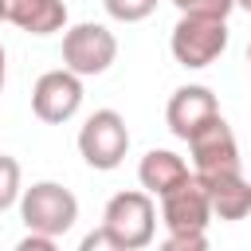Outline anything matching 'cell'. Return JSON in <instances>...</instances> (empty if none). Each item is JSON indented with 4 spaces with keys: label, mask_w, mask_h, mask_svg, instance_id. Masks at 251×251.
Listing matches in <instances>:
<instances>
[{
    "label": "cell",
    "mask_w": 251,
    "mask_h": 251,
    "mask_svg": "<svg viewBox=\"0 0 251 251\" xmlns=\"http://www.w3.org/2000/svg\"><path fill=\"white\" fill-rule=\"evenodd\" d=\"M169 47H173V59L180 67H208L216 63L224 51H227V20L224 16H188L180 12L173 35H169Z\"/></svg>",
    "instance_id": "1"
},
{
    "label": "cell",
    "mask_w": 251,
    "mask_h": 251,
    "mask_svg": "<svg viewBox=\"0 0 251 251\" xmlns=\"http://www.w3.org/2000/svg\"><path fill=\"white\" fill-rule=\"evenodd\" d=\"M20 220L27 224V231H43V235H67L78 220V200L71 188H63L59 180H39L31 188H24L20 196Z\"/></svg>",
    "instance_id": "2"
},
{
    "label": "cell",
    "mask_w": 251,
    "mask_h": 251,
    "mask_svg": "<svg viewBox=\"0 0 251 251\" xmlns=\"http://www.w3.org/2000/svg\"><path fill=\"white\" fill-rule=\"evenodd\" d=\"M102 224L118 235L122 251H141V247H149L153 235H157L153 192H145V188H129V192L110 196V204H106V212H102Z\"/></svg>",
    "instance_id": "3"
},
{
    "label": "cell",
    "mask_w": 251,
    "mask_h": 251,
    "mask_svg": "<svg viewBox=\"0 0 251 251\" xmlns=\"http://www.w3.org/2000/svg\"><path fill=\"white\" fill-rule=\"evenodd\" d=\"M126 149H129V129H126V118L118 110H94L82 122V129H78V153H82V161L90 169H102V173L118 169L122 157H126Z\"/></svg>",
    "instance_id": "4"
},
{
    "label": "cell",
    "mask_w": 251,
    "mask_h": 251,
    "mask_svg": "<svg viewBox=\"0 0 251 251\" xmlns=\"http://www.w3.org/2000/svg\"><path fill=\"white\" fill-rule=\"evenodd\" d=\"M114 59H118V39H114V31L106 24L86 20V24L67 27V35H63V67H71L75 75L90 78V75L110 71Z\"/></svg>",
    "instance_id": "5"
},
{
    "label": "cell",
    "mask_w": 251,
    "mask_h": 251,
    "mask_svg": "<svg viewBox=\"0 0 251 251\" xmlns=\"http://www.w3.org/2000/svg\"><path fill=\"white\" fill-rule=\"evenodd\" d=\"M188 153H192V173H196V176L239 173V141H235L231 126H227L220 114L208 118V122L188 137Z\"/></svg>",
    "instance_id": "6"
},
{
    "label": "cell",
    "mask_w": 251,
    "mask_h": 251,
    "mask_svg": "<svg viewBox=\"0 0 251 251\" xmlns=\"http://www.w3.org/2000/svg\"><path fill=\"white\" fill-rule=\"evenodd\" d=\"M82 106V75H75L71 67H59V71H47L39 75V82L31 86V110L39 122L47 126H63L78 114Z\"/></svg>",
    "instance_id": "7"
},
{
    "label": "cell",
    "mask_w": 251,
    "mask_h": 251,
    "mask_svg": "<svg viewBox=\"0 0 251 251\" xmlns=\"http://www.w3.org/2000/svg\"><path fill=\"white\" fill-rule=\"evenodd\" d=\"M208 220H212V200L196 173L161 196V224L173 235L176 231H208Z\"/></svg>",
    "instance_id": "8"
},
{
    "label": "cell",
    "mask_w": 251,
    "mask_h": 251,
    "mask_svg": "<svg viewBox=\"0 0 251 251\" xmlns=\"http://www.w3.org/2000/svg\"><path fill=\"white\" fill-rule=\"evenodd\" d=\"M220 114V102H216V94L208 90V86H180V90H173V98H169V106H165V122H169V133L173 137H180V141H188L208 118H216Z\"/></svg>",
    "instance_id": "9"
},
{
    "label": "cell",
    "mask_w": 251,
    "mask_h": 251,
    "mask_svg": "<svg viewBox=\"0 0 251 251\" xmlns=\"http://www.w3.org/2000/svg\"><path fill=\"white\" fill-rule=\"evenodd\" d=\"M0 8H4V20L27 35H55L67 27L63 0H0Z\"/></svg>",
    "instance_id": "10"
},
{
    "label": "cell",
    "mask_w": 251,
    "mask_h": 251,
    "mask_svg": "<svg viewBox=\"0 0 251 251\" xmlns=\"http://www.w3.org/2000/svg\"><path fill=\"white\" fill-rule=\"evenodd\" d=\"M188 176H192V169H188L184 157H176L173 149H149V153L141 157V165H137V180H141V188L153 192L157 200H161L169 188H176L180 180H188Z\"/></svg>",
    "instance_id": "11"
},
{
    "label": "cell",
    "mask_w": 251,
    "mask_h": 251,
    "mask_svg": "<svg viewBox=\"0 0 251 251\" xmlns=\"http://www.w3.org/2000/svg\"><path fill=\"white\" fill-rule=\"evenodd\" d=\"M212 200V216L220 220H243L251 216V184L243 173H220V176H200Z\"/></svg>",
    "instance_id": "12"
},
{
    "label": "cell",
    "mask_w": 251,
    "mask_h": 251,
    "mask_svg": "<svg viewBox=\"0 0 251 251\" xmlns=\"http://www.w3.org/2000/svg\"><path fill=\"white\" fill-rule=\"evenodd\" d=\"M20 196H24V188H20V161L0 153V212L20 204Z\"/></svg>",
    "instance_id": "13"
},
{
    "label": "cell",
    "mask_w": 251,
    "mask_h": 251,
    "mask_svg": "<svg viewBox=\"0 0 251 251\" xmlns=\"http://www.w3.org/2000/svg\"><path fill=\"white\" fill-rule=\"evenodd\" d=\"M102 4H106V12H110L114 20H122V24H137V20L153 16V8H157V0H102Z\"/></svg>",
    "instance_id": "14"
},
{
    "label": "cell",
    "mask_w": 251,
    "mask_h": 251,
    "mask_svg": "<svg viewBox=\"0 0 251 251\" xmlns=\"http://www.w3.org/2000/svg\"><path fill=\"white\" fill-rule=\"evenodd\" d=\"M173 4L180 12H188V16H224V20L235 8V0H173Z\"/></svg>",
    "instance_id": "15"
},
{
    "label": "cell",
    "mask_w": 251,
    "mask_h": 251,
    "mask_svg": "<svg viewBox=\"0 0 251 251\" xmlns=\"http://www.w3.org/2000/svg\"><path fill=\"white\" fill-rule=\"evenodd\" d=\"M208 247V231H169L165 235V251H204Z\"/></svg>",
    "instance_id": "16"
},
{
    "label": "cell",
    "mask_w": 251,
    "mask_h": 251,
    "mask_svg": "<svg viewBox=\"0 0 251 251\" xmlns=\"http://www.w3.org/2000/svg\"><path fill=\"white\" fill-rule=\"evenodd\" d=\"M82 251H122V243H118V235L102 224L98 231H90V235L82 239Z\"/></svg>",
    "instance_id": "17"
},
{
    "label": "cell",
    "mask_w": 251,
    "mask_h": 251,
    "mask_svg": "<svg viewBox=\"0 0 251 251\" xmlns=\"http://www.w3.org/2000/svg\"><path fill=\"white\" fill-rule=\"evenodd\" d=\"M20 251H55V235H43V231H27L20 239Z\"/></svg>",
    "instance_id": "18"
},
{
    "label": "cell",
    "mask_w": 251,
    "mask_h": 251,
    "mask_svg": "<svg viewBox=\"0 0 251 251\" xmlns=\"http://www.w3.org/2000/svg\"><path fill=\"white\" fill-rule=\"evenodd\" d=\"M4 78H8V55H4V47H0V90H4Z\"/></svg>",
    "instance_id": "19"
},
{
    "label": "cell",
    "mask_w": 251,
    "mask_h": 251,
    "mask_svg": "<svg viewBox=\"0 0 251 251\" xmlns=\"http://www.w3.org/2000/svg\"><path fill=\"white\" fill-rule=\"evenodd\" d=\"M235 8H243V12H251V0H235Z\"/></svg>",
    "instance_id": "20"
},
{
    "label": "cell",
    "mask_w": 251,
    "mask_h": 251,
    "mask_svg": "<svg viewBox=\"0 0 251 251\" xmlns=\"http://www.w3.org/2000/svg\"><path fill=\"white\" fill-rule=\"evenodd\" d=\"M247 63H251V43H247Z\"/></svg>",
    "instance_id": "21"
},
{
    "label": "cell",
    "mask_w": 251,
    "mask_h": 251,
    "mask_svg": "<svg viewBox=\"0 0 251 251\" xmlns=\"http://www.w3.org/2000/svg\"><path fill=\"white\" fill-rule=\"evenodd\" d=\"M0 20H4V8H0Z\"/></svg>",
    "instance_id": "22"
}]
</instances>
